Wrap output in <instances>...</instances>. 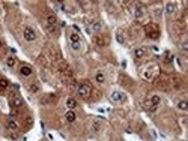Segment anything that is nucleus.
<instances>
[{
  "label": "nucleus",
  "mask_w": 188,
  "mask_h": 141,
  "mask_svg": "<svg viewBox=\"0 0 188 141\" xmlns=\"http://www.w3.org/2000/svg\"><path fill=\"white\" fill-rule=\"evenodd\" d=\"M109 98H110V101L113 104H125L126 101H128V96H126L124 92H120V90H113Z\"/></svg>",
  "instance_id": "obj_1"
},
{
  "label": "nucleus",
  "mask_w": 188,
  "mask_h": 141,
  "mask_svg": "<svg viewBox=\"0 0 188 141\" xmlns=\"http://www.w3.org/2000/svg\"><path fill=\"white\" fill-rule=\"evenodd\" d=\"M69 42H71V48L74 51H80L81 48V41H80V35L75 32L69 33Z\"/></svg>",
  "instance_id": "obj_2"
},
{
  "label": "nucleus",
  "mask_w": 188,
  "mask_h": 141,
  "mask_svg": "<svg viewBox=\"0 0 188 141\" xmlns=\"http://www.w3.org/2000/svg\"><path fill=\"white\" fill-rule=\"evenodd\" d=\"M146 35L149 39H158L159 38V29L157 24H149L146 26Z\"/></svg>",
  "instance_id": "obj_3"
},
{
  "label": "nucleus",
  "mask_w": 188,
  "mask_h": 141,
  "mask_svg": "<svg viewBox=\"0 0 188 141\" xmlns=\"http://www.w3.org/2000/svg\"><path fill=\"white\" fill-rule=\"evenodd\" d=\"M77 93H78V96H81V98H89L90 93H92V87L89 84L83 83L77 87Z\"/></svg>",
  "instance_id": "obj_4"
},
{
  "label": "nucleus",
  "mask_w": 188,
  "mask_h": 141,
  "mask_svg": "<svg viewBox=\"0 0 188 141\" xmlns=\"http://www.w3.org/2000/svg\"><path fill=\"white\" fill-rule=\"evenodd\" d=\"M36 32H35V29H32V27H26L24 30H23V38L26 39L27 42H33L36 39Z\"/></svg>",
  "instance_id": "obj_5"
},
{
  "label": "nucleus",
  "mask_w": 188,
  "mask_h": 141,
  "mask_svg": "<svg viewBox=\"0 0 188 141\" xmlns=\"http://www.w3.org/2000/svg\"><path fill=\"white\" fill-rule=\"evenodd\" d=\"M145 14H146V11L142 5H137L136 6V9H134V18L136 20H143L145 18Z\"/></svg>",
  "instance_id": "obj_6"
},
{
  "label": "nucleus",
  "mask_w": 188,
  "mask_h": 141,
  "mask_svg": "<svg viewBox=\"0 0 188 141\" xmlns=\"http://www.w3.org/2000/svg\"><path fill=\"white\" fill-rule=\"evenodd\" d=\"M18 71H20V74H21L23 77H30V75H33V68H32V66H29V65H21Z\"/></svg>",
  "instance_id": "obj_7"
},
{
  "label": "nucleus",
  "mask_w": 188,
  "mask_h": 141,
  "mask_svg": "<svg viewBox=\"0 0 188 141\" xmlns=\"http://www.w3.org/2000/svg\"><path fill=\"white\" fill-rule=\"evenodd\" d=\"M155 69H157V66H155V65L147 66L146 71L143 72V78H145V80H152V78H153V72H155Z\"/></svg>",
  "instance_id": "obj_8"
},
{
  "label": "nucleus",
  "mask_w": 188,
  "mask_h": 141,
  "mask_svg": "<svg viewBox=\"0 0 188 141\" xmlns=\"http://www.w3.org/2000/svg\"><path fill=\"white\" fill-rule=\"evenodd\" d=\"M176 8H178V5L174 3V2H167L166 6H164V11H166V14L173 15V14H174V11H176Z\"/></svg>",
  "instance_id": "obj_9"
},
{
  "label": "nucleus",
  "mask_w": 188,
  "mask_h": 141,
  "mask_svg": "<svg viewBox=\"0 0 188 141\" xmlns=\"http://www.w3.org/2000/svg\"><path fill=\"white\" fill-rule=\"evenodd\" d=\"M65 105H66V108H68L69 111H74L77 108V101L74 98H68V99H66V102H65Z\"/></svg>",
  "instance_id": "obj_10"
},
{
  "label": "nucleus",
  "mask_w": 188,
  "mask_h": 141,
  "mask_svg": "<svg viewBox=\"0 0 188 141\" xmlns=\"http://www.w3.org/2000/svg\"><path fill=\"white\" fill-rule=\"evenodd\" d=\"M47 24H48V27H50V29H54V27H56V24H57V18H56V15H53V14L47 15Z\"/></svg>",
  "instance_id": "obj_11"
},
{
  "label": "nucleus",
  "mask_w": 188,
  "mask_h": 141,
  "mask_svg": "<svg viewBox=\"0 0 188 141\" xmlns=\"http://www.w3.org/2000/svg\"><path fill=\"white\" fill-rule=\"evenodd\" d=\"M6 128H8L9 131H18V129H20V125L15 122L14 119H9L8 123H6Z\"/></svg>",
  "instance_id": "obj_12"
},
{
  "label": "nucleus",
  "mask_w": 188,
  "mask_h": 141,
  "mask_svg": "<svg viewBox=\"0 0 188 141\" xmlns=\"http://www.w3.org/2000/svg\"><path fill=\"white\" fill-rule=\"evenodd\" d=\"M95 81H96L98 84H104V83H105V74H104L102 71H98V72L95 74Z\"/></svg>",
  "instance_id": "obj_13"
},
{
  "label": "nucleus",
  "mask_w": 188,
  "mask_h": 141,
  "mask_svg": "<svg viewBox=\"0 0 188 141\" xmlns=\"http://www.w3.org/2000/svg\"><path fill=\"white\" fill-rule=\"evenodd\" d=\"M75 119H77V114L74 113V111H66L65 113V120L66 122H69V123H72V122H75Z\"/></svg>",
  "instance_id": "obj_14"
},
{
  "label": "nucleus",
  "mask_w": 188,
  "mask_h": 141,
  "mask_svg": "<svg viewBox=\"0 0 188 141\" xmlns=\"http://www.w3.org/2000/svg\"><path fill=\"white\" fill-rule=\"evenodd\" d=\"M101 122H98V120H95V122H92V125H90V131L93 132V134H98L99 131H101Z\"/></svg>",
  "instance_id": "obj_15"
},
{
  "label": "nucleus",
  "mask_w": 188,
  "mask_h": 141,
  "mask_svg": "<svg viewBox=\"0 0 188 141\" xmlns=\"http://www.w3.org/2000/svg\"><path fill=\"white\" fill-rule=\"evenodd\" d=\"M145 54H146V50L142 48V47L134 50V57H136V59H142V57H145Z\"/></svg>",
  "instance_id": "obj_16"
},
{
  "label": "nucleus",
  "mask_w": 188,
  "mask_h": 141,
  "mask_svg": "<svg viewBox=\"0 0 188 141\" xmlns=\"http://www.w3.org/2000/svg\"><path fill=\"white\" fill-rule=\"evenodd\" d=\"M15 65H17V59L14 56H8V57H6V66H8V68H14Z\"/></svg>",
  "instance_id": "obj_17"
},
{
  "label": "nucleus",
  "mask_w": 188,
  "mask_h": 141,
  "mask_svg": "<svg viewBox=\"0 0 188 141\" xmlns=\"http://www.w3.org/2000/svg\"><path fill=\"white\" fill-rule=\"evenodd\" d=\"M116 42L120 45H125V36L122 32H116Z\"/></svg>",
  "instance_id": "obj_18"
},
{
  "label": "nucleus",
  "mask_w": 188,
  "mask_h": 141,
  "mask_svg": "<svg viewBox=\"0 0 188 141\" xmlns=\"http://www.w3.org/2000/svg\"><path fill=\"white\" fill-rule=\"evenodd\" d=\"M161 104V98L158 96V95H153L152 98H151V105L152 107H158Z\"/></svg>",
  "instance_id": "obj_19"
},
{
  "label": "nucleus",
  "mask_w": 188,
  "mask_h": 141,
  "mask_svg": "<svg viewBox=\"0 0 188 141\" xmlns=\"http://www.w3.org/2000/svg\"><path fill=\"white\" fill-rule=\"evenodd\" d=\"M90 27H92L93 33H95V32H99V30L102 29V24H101V21H93V23H92V26H90Z\"/></svg>",
  "instance_id": "obj_20"
},
{
  "label": "nucleus",
  "mask_w": 188,
  "mask_h": 141,
  "mask_svg": "<svg viewBox=\"0 0 188 141\" xmlns=\"http://www.w3.org/2000/svg\"><path fill=\"white\" fill-rule=\"evenodd\" d=\"M9 87V80L0 77V89H8Z\"/></svg>",
  "instance_id": "obj_21"
},
{
  "label": "nucleus",
  "mask_w": 188,
  "mask_h": 141,
  "mask_svg": "<svg viewBox=\"0 0 188 141\" xmlns=\"http://www.w3.org/2000/svg\"><path fill=\"white\" fill-rule=\"evenodd\" d=\"M178 108L181 111H187L188 110V102H187V101H179V102H178Z\"/></svg>",
  "instance_id": "obj_22"
},
{
  "label": "nucleus",
  "mask_w": 188,
  "mask_h": 141,
  "mask_svg": "<svg viewBox=\"0 0 188 141\" xmlns=\"http://www.w3.org/2000/svg\"><path fill=\"white\" fill-rule=\"evenodd\" d=\"M29 92H30V93H38V92H39V87H38L36 84H30V86H29Z\"/></svg>",
  "instance_id": "obj_23"
},
{
  "label": "nucleus",
  "mask_w": 188,
  "mask_h": 141,
  "mask_svg": "<svg viewBox=\"0 0 188 141\" xmlns=\"http://www.w3.org/2000/svg\"><path fill=\"white\" fill-rule=\"evenodd\" d=\"M14 107H17V108L23 107V101H21V98H15V99H14Z\"/></svg>",
  "instance_id": "obj_24"
},
{
  "label": "nucleus",
  "mask_w": 188,
  "mask_h": 141,
  "mask_svg": "<svg viewBox=\"0 0 188 141\" xmlns=\"http://www.w3.org/2000/svg\"><path fill=\"white\" fill-rule=\"evenodd\" d=\"M152 12H153V15H155V17H159L161 12H163V9H161V8H153Z\"/></svg>",
  "instance_id": "obj_25"
},
{
  "label": "nucleus",
  "mask_w": 188,
  "mask_h": 141,
  "mask_svg": "<svg viewBox=\"0 0 188 141\" xmlns=\"http://www.w3.org/2000/svg\"><path fill=\"white\" fill-rule=\"evenodd\" d=\"M181 48H182V51L187 54V51H188V44L187 42H182V45H181Z\"/></svg>",
  "instance_id": "obj_26"
},
{
  "label": "nucleus",
  "mask_w": 188,
  "mask_h": 141,
  "mask_svg": "<svg viewBox=\"0 0 188 141\" xmlns=\"http://www.w3.org/2000/svg\"><path fill=\"white\" fill-rule=\"evenodd\" d=\"M86 32H87V35H92V33H93V30H92L90 26H86Z\"/></svg>",
  "instance_id": "obj_27"
},
{
  "label": "nucleus",
  "mask_w": 188,
  "mask_h": 141,
  "mask_svg": "<svg viewBox=\"0 0 188 141\" xmlns=\"http://www.w3.org/2000/svg\"><path fill=\"white\" fill-rule=\"evenodd\" d=\"M2 47H3V42H2V39H0V48H2Z\"/></svg>",
  "instance_id": "obj_28"
},
{
  "label": "nucleus",
  "mask_w": 188,
  "mask_h": 141,
  "mask_svg": "<svg viewBox=\"0 0 188 141\" xmlns=\"http://www.w3.org/2000/svg\"><path fill=\"white\" fill-rule=\"evenodd\" d=\"M0 134H2V126H0Z\"/></svg>",
  "instance_id": "obj_29"
},
{
  "label": "nucleus",
  "mask_w": 188,
  "mask_h": 141,
  "mask_svg": "<svg viewBox=\"0 0 188 141\" xmlns=\"http://www.w3.org/2000/svg\"><path fill=\"white\" fill-rule=\"evenodd\" d=\"M0 11H2V3H0Z\"/></svg>",
  "instance_id": "obj_30"
}]
</instances>
